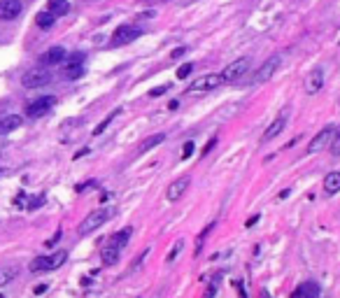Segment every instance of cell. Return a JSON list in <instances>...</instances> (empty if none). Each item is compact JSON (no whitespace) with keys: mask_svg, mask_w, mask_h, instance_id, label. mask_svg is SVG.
<instances>
[{"mask_svg":"<svg viewBox=\"0 0 340 298\" xmlns=\"http://www.w3.org/2000/svg\"><path fill=\"white\" fill-rule=\"evenodd\" d=\"M24 10V3L21 0H0V19L3 21H12L21 14Z\"/></svg>","mask_w":340,"mask_h":298,"instance_id":"9","label":"cell"},{"mask_svg":"<svg viewBox=\"0 0 340 298\" xmlns=\"http://www.w3.org/2000/svg\"><path fill=\"white\" fill-rule=\"evenodd\" d=\"M75 63H84V54H79V51H77V54H72L70 58L66 61V66H75Z\"/></svg>","mask_w":340,"mask_h":298,"instance_id":"30","label":"cell"},{"mask_svg":"<svg viewBox=\"0 0 340 298\" xmlns=\"http://www.w3.org/2000/svg\"><path fill=\"white\" fill-rule=\"evenodd\" d=\"M324 191L329 193V196H333V193L340 191V172L338 170H331L329 175L324 177Z\"/></svg>","mask_w":340,"mask_h":298,"instance_id":"16","label":"cell"},{"mask_svg":"<svg viewBox=\"0 0 340 298\" xmlns=\"http://www.w3.org/2000/svg\"><path fill=\"white\" fill-rule=\"evenodd\" d=\"M117 114H119V110L110 112V114H107V119H105V122H103V124H98V126L93 128V135H101V133L105 131V128H107V126H110V124H112V119H114V116H117Z\"/></svg>","mask_w":340,"mask_h":298,"instance_id":"25","label":"cell"},{"mask_svg":"<svg viewBox=\"0 0 340 298\" xmlns=\"http://www.w3.org/2000/svg\"><path fill=\"white\" fill-rule=\"evenodd\" d=\"M256 222H259V214H254L252 219H247V224H245V226L249 228V226H254V224H256Z\"/></svg>","mask_w":340,"mask_h":298,"instance_id":"32","label":"cell"},{"mask_svg":"<svg viewBox=\"0 0 340 298\" xmlns=\"http://www.w3.org/2000/svg\"><path fill=\"white\" fill-rule=\"evenodd\" d=\"M249 63H252L249 58H238V61L229 63V66L224 68V72H219V75H222V82L224 84H226V82H238L240 77L247 75Z\"/></svg>","mask_w":340,"mask_h":298,"instance_id":"2","label":"cell"},{"mask_svg":"<svg viewBox=\"0 0 340 298\" xmlns=\"http://www.w3.org/2000/svg\"><path fill=\"white\" fill-rule=\"evenodd\" d=\"M331 156H340V128L333 131V137H331Z\"/></svg>","mask_w":340,"mask_h":298,"instance_id":"26","label":"cell"},{"mask_svg":"<svg viewBox=\"0 0 340 298\" xmlns=\"http://www.w3.org/2000/svg\"><path fill=\"white\" fill-rule=\"evenodd\" d=\"M189 184H191V180L189 177H179V180H175L170 187H168V191H166V198L170 203H175V201H179V198L184 196V191L189 189Z\"/></svg>","mask_w":340,"mask_h":298,"instance_id":"12","label":"cell"},{"mask_svg":"<svg viewBox=\"0 0 340 298\" xmlns=\"http://www.w3.org/2000/svg\"><path fill=\"white\" fill-rule=\"evenodd\" d=\"M63 58H66V49L63 47H51L40 56V63L42 66H58V63H63Z\"/></svg>","mask_w":340,"mask_h":298,"instance_id":"13","label":"cell"},{"mask_svg":"<svg viewBox=\"0 0 340 298\" xmlns=\"http://www.w3.org/2000/svg\"><path fill=\"white\" fill-rule=\"evenodd\" d=\"M47 291V284H40V287H35V293H45Z\"/></svg>","mask_w":340,"mask_h":298,"instance_id":"35","label":"cell"},{"mask_svg":"<svg viewBox=\"0 0 340 298\" xmlns=\"http://www.w3.org/2000/svg\"><path fill=\"white\" fill-rule=\"evenodd\" d=\"M137 35H140V31L135 26H119L114 35H112V40H114V45H128V42L137 40Z\"/></svg>","mask_w":340,"mask_h":298,"instance_id":"11","label":"cell"},{"mask_svg":"<svg viewBox=\"0 0 340 298\" xmlns=\"http://www.w3.org/2000/svg\"><path fill=\"white\" fill-rule=\"evenodd\" d=\"M191 72H193V63H182V66L177 68V80H187Z\"/></svg>","mask_w":340,"mask_h":298,"instance_id":"27","label":"cell"},{"mask_svg":"<svg viewBox=\"0 0 340 298\" xmlns=\"http://www.w3.org/2000/svg\"><path fill=\"white\" fill-rule=\"evenodd\" d=\"M317 293H319V289H317L315 284H301V287L294 291V296H317Z\"/></svg>","mask_w":340,"mask_h":298,"instance_id":"24","label":"cell"},{"mask_svg":"<svg viewBox=\"0 0 340 298\" xmlns=\"http://www.w3.org/2000/svg\"><path fill=\"white\" fill-rule=\"evenodd\" d=\"M182 247H184V240H177V245H175V247H173V249H170V252H168V256H166V261H168V263L173 261V259H175V256H177V254H179V252H182Z\"/></svg>","mask_w":340,"mask_h":298,"instance_id":"28","label":"cell"},{"mask_svg":"<svg viewBox=\"0 0 340 298\" xmlns=\"http://www.w3.org/2000/svg\"><path fill=\"white\" fill-rule=\"evenodd\" d=\"M222 75H203L198 77V80L191 82V86L187 89V93H193V91H212L217 86H222Z\"/></svg>","mask_w":340,"mask_h":298,"instance_id":"5","label":"cell"},{"mask_svg":"<svg viewBox=\"0 0 340 298\" xmlns=\"http://www.w3.org/2000/svg\"><path fill=\"white\" fill-rule=\"evenodd\" d=\"M287 114H289V112H279L273 122L268 124V128H266V133H264V137H261V140H264V142L266 140H273V137H277L279 133L285 131V128H287V119H289Z\"/></svg>","mask_w":340,"mask_h":298,"instance_id":"8","label":"cell"},{"mask_svg":"<svg viewBox=\"0 0 340 298\" xmlns=\"http://www.w3.org/2000/svg\"><path fill=\"white\" fill-rule=\"evenodd\" d=\"M212 147H214V140H210V142H208V145H205V152H203V154H208V152H210V149H212Z\"/></svg>","mask_w":340,"mask_h":298,"instance_id":"36","label":"cell"},{"mask_svg":"<svg viewBox=\"0 0 340 298\" xmlns=\"http://www.w3.org/2000/svg\"><path fill=\"white\" fill-rule=\"evenodd\" d=\"M177 107H179L177 101H170V103H168V110H177Z\"/></svg>","mask_w":340,"mask_h":298,"instance_id":"34","label":"cell"},{"mask_svg":"<svg viewBox=\"0 0 340 298\" xmlns=\"http://www.w3.org/2000/svg\"><path fill=\"white\" fill-rule=\"evenodd\" d=\"M63 72H66L68 80H77V77H82V72H84V63H75V66H63Z\"/></svg>","mask_w":340,"mask_h":298,"instance_id":"21","label":"cell"},{"mask_svg":"<svg viewBox=\"0 0 340 298\" xmlns=\"http://www.w3.org/2000/svg\"><path fill=\"white\" fill-rule=\"evenodd\" d=\"M110 217H112L110 207H98V210L89 212L87 217L82 219V224H79V228H77V231H79V235H91V233L96 231V228H101Z\"/></svg>","mask_w":340,"mask_h":298,"instance_id":"1","label":"cell"},{"mask_svg":"<svg viewBox=\"0 0 340 298\" xmlns=\"http://www.w3.org/2000/svg\"><path fill=\"white\" fill-rule=\"evenodd\" d=\"M16 275H19V268H14V266L0 268V287H7V284H10Z\"/></svg>","mask_w":340,"mask_h":298,"instance_id":"20","label":"cell"},{"mask_svg":"<svg viewBox=\"0 0 340 298\" xmlns=\"http://www.w3.org/2000/svg\"><path fill=\"white\" fill-rule=\"evenodd\" d=\"M168 89H170V86H168V84L156 86V89H152V91H149V96H152V98H158V96H161V93H166Z\"/></svg>","mask_w":340,"mask_h":298,"instance_id":"31","label":"cell"},{"mask_svg":"<svg viewBox=\"0 0 340 298\" xmlns=\"http://www.w3.org/2000/svg\"><path fill=\"white\" fill-rule=\"evenodd\" d=\"M54 96H40L35 98L33 103H28V107H26V114L33 116V119H37V116H45L49 114V110L54 107Z\"/></svg>","mask_w":340,"mask_h":298,"instance_id":"4","label":"cell"},{"mask_svg":"<svg viewBox=\"0 0 340 298\" xmlns=\"http://www.w3.org/2000/svg\"><path fill=\"white\" fill-rule=\"evenodd\" d=\"M193 152H196V147H193V142H191V140H189V142H184V147H182V158H189Z\"/></svg>","mask_w":340,"mask_h":298,"instance_id":"29","label":"cell"},{"mask_svg":"<svg viewBox=\"0 0 340 298\" xmlns=\"http://www.w3.org/2000/svg\"><path fill=\"white\" fill-rule=\"evenodd\" d=\"M184 51H187V49H184V47H179V49H175V51H173V54H170V56H173V58H177V56H182Z\"/></svg>","mask_w":340,"mask_h":298,"instance_id":"33","label":"cell"},{"mask_svg":"<svg viewBox=\"0 0 340 298\" xmlns=\"http://www.w3.org/2000/svg\"><path fill=\"white\" fill-rule=\"evenodd\" d=\"M47 10H49L54 16H63L70 12V3H68V0H49V3H47Z\"/></svg>","mask_w":340,"mask_h":298,"instance_id":"17","label":"cell"},{"mask_svg":"<svg viewBox=\"0 0 340 298\" xmlns=\"http://www.w3.org/2000/svg\"><path fill=\"white\" fill-rule=\"evenodd\" d=\"M21 122H24V119H21L19 114H7V116H3V119H0V135L16 131V128L21 126Z\"/></svg>","mask_w":340,"mask_h":298,"instance_id":"14","label":"cell"},{"mask_svg":"<svg viewBox=\"0 0 340 298\" xmlns=\"http://www.w3.org/2000/svg\"><path fill=\"white\" fill-rule=\"evenodd\" d=\"M128 237H131V228H124L122 233H114V235H112V240H110V243H114L119 249H122L124 245L128 243Z\"/></svg>","mask_w":340,"mask_h":298,"instance_id":"23","label":"cell"},{"mask_svg":"<svg viewBox=\"0 0 340 298\" xmlns=\"http://www.w3.org/2000/svg\"><path fill=\"white\" fill-rule=\"evenodd\" d=\"M101 259H103V263H105V266H114V263L119 261V247L114 243L105 245V247L101 249Z\"/></svg>","mask_w":340,"mask_h":298,"instance_id":"15","label":"cell"},{"mask_svg":"<svg viewBox=\"0 0 340 298\" xmlns=\"http://www.w3.org/2000/svg\"><path fill=\"white\" fill-rule=\"evenodd\" d=\"M277 66H279V58H277V56H273V58H268V61H266L264 66L259 68V70L254 72V82H256V84H261V82H268L270 77L275 75V70H277Z\"/></svg>","mask_w":340,"mask_h":298,"instance_id":"10","label":"cell"},{"mask_svg":"<svg viewBox=\"0 0 340 298\" xmlns=\"http://www.w3.org/2000/svg\"><path fill=\"white\" fill-rule=\"evenodd\" d=\"M31 273H45V270H54V266H51V256H37L31 261Z\"/></svg>","mask_w":340,"mask_h":298,"instance_id":"18","label":"cell"},{"mask_svg":"<svg viewBox=\"0 0 340 298\" xmlns=\"http://www.w3.org/2000/svg\"><path fill=\"white\" fill-rule=\"evenodd\" d=\"M163 140H166V135H163V133H158V135H152V137H147V140L143 142V147H140V152H149V149H152V147L161 145Z\"/></svg>","mask_w":340,"mask_h":298,"instance_id":"22","label":"cell"},{"mask_svg":"<svg viewBox=\"0 0 340 298\" xmlns=\"http://www.w3.org/2000/svg\"><path fill=\"white\" fill-rule=\"evenodd\" d=\"M333 131H335L333 126L322 128V131L317 133V135L312 137V140H310V145H308V154L324 152V147H329V145H331V137H333Z\"/></svg>","mask_w":340,"mask_h":298,"instance_id":"6","label":"cell"},{"mask_svg":"<svg viewBox=\"0 0 340 298\" xmlns=\"http://www.w3.org/2000/svg\"><path fill=\"white\" fill-rule=\"evenodd\" d=\"M54 21H56V16L51 14L49 10H47V12H37V14H35V26H37V28H42V31H49L51 26H54Z\"/></svg>","mask_w":340,"mask_h":298,"instance_id":"19","label":"cell"},{"mask_svg":"<svg viewBox=\"0 0 340 298\" xmlns=\"http://www.w3.org/2000/svg\"><path fill=\"white\" fill-rule=\"evenodd\" d=\"M51 82V75L49 70H45V68H33V70H28L24 77H21V84L26 86V89H40V86H47Z\"/></svg>","mask_w":340,"mask_h":298,"instance_id":"3","label":"cell"},{"mask_svg":"<svg viewBox=\"0 0 340 298\" xmlns=\"http://www.w3.org/2000/svg\"><path fill=\"white\" fill-rule=\"evenodd\" d=\"M322 86H324V68H312L305 77V91L310 96H315V93L322 91Z\"/></svg>","mask_w":340,"mask_h":298,"instance_id":"7","label":"cell"}]
</instances>
